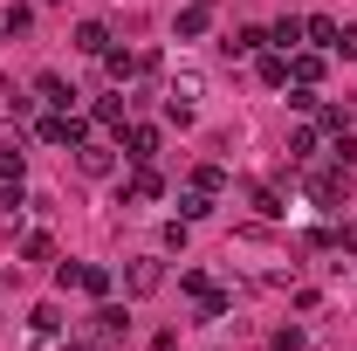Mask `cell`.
<instances>
[{"instance_id": "83f0119b", "label": "cell", "mask_w": 357, "mask_h": 351, "mask_svg": "<svg viewBox=\"0 0 357 351\" xmlns=\"http://www.w3.org/2000/svg\"><path fill=\"white\" fill-rule=\"evenodd\" d=\"M289 103H296L303 117H316V103H323V96H316V89H303V83H289Z\"/></svg>"}, {"instance_id": "8fae6325", "label": "cell", "mask_w": 357, "mask_h": 351, "mask_svg": "<svg viewBox=\"0 0 357 351\" xmlns=\"http://www.w3.org/2000/svg\"><path fill=\"white\" fill-rule=\"evenodd\" d=\"M206 21H213V0H192V7H178L172 35H178V42H199V35H206Z\"/></svg>"}, {"instance_id": "6da1fadb", "label": "cell", "mask_w": 357, "mask_h": 351, "mask_svg": "<svg viewBox=\"0 0 357 351\" xmlns=\"http://www.w3.org/2000/svg\"><path fill=\"white\" fill-rule=\"evenodd\" d=\"M165 289V262L158 255H131L124 262V296H158Z\"/></svg>"}, {"instance_id": "4fadbf2b", "label": "cell", "mask_w": 357, "mask_h": 351, "mask_svg": "<svg viewBox=\"0 0 357 351\" xmlns=\"http://www.w3.org/2000/svg\"><path fill=\"white\" fill-rule=\"evenodd\" d=\"M316 152H323V131H316V124H303V131H289V166H310Z\"/></svg>"}, {"instance_id": "44dd1931", "label": "cell", "mask_w": 357, "mask_h": 351, "mask_svg": "<svg viewBox=\"0 0 357 351\" xmlns=\"http://www.w3.org/2000/svg\"><path fill=\"white\" fill-rule=\"evenodd\" d=\"M21 262H55V234H48V227L21 234Z\"/></svg>"}, {"instance_id": "2e32d148", "label": "cell", "mask_w": 357, "mask_h": 351, "mask_svg": "<svg viewBox=\"0 0 357 351\" xmlns=\"http://www.w3.org/2000/svg\"><path fill=\"white\" fill-rule=\"evenodd\" d=\"M96 124H103V131H124V124H131V103H124V96H96Z\"/></svg>"}, {"instance_id": "5bb4252c", "label": "cell", "mask_w": 357, "mask_h": 351, "mask_svg": "<svg viewBox=\"0 0 357 351\" xmlns=\"http://www.w3.org/2000/svg\"><path fill=\"white\" fill-rule=\"evenodd\" d=\"M213 207H220V200H213V193H199V186H185V193H178V220H185V227H192V220H206Z\"/></svg>"}, {"instance_id": "ac0fdd59", "label": "cell", "mask_w": 357, "mask_h": 351, "mask_svg": "<svg viewBox=\"0 0 357 351\" xmlns=\"http://www.w3.org/2000/svg\"><path fill=\"white\" fill-rule=\"evenodd\" d=\"M316 131L344 138V131H351V103H316Z\"/></svg>"}, {"instance_id": "9c48e42d", "label": "cell", "mask_w": 357, "mask_h": 351, "mask_svg": "<svg viewBox=\"0 0 357 351\" xmlns=\"http://www.w3.org/2000/svg\"><path fill=\"white\" fill-rule=\"evenodd\" d=\"M323 62H330V55H323V48H296V55H289V83H303V89H316V83H323Z\"/></svg>"}, {"instance_id": "484cf974", "label": "cell", "mask_w": 357, "mask_h": 351, "mask_svg": "<svg viewBox=\"0 0 357 351\" xmlns=\"http://www.w3.org/2000/svg\"><path fill=\"white\" fill-rule=\"evenodd\" d=\"M227 310H234V296H227V289H206V296H199V317H213V324H220Z\"/></svg>"}, {"instance_id": "5b68a950", "label": "cell", "mask_w": 357, "mask_h": 351, "mask_svg": "<svg viewBox=\"0 0 357 351\" xmlns=\"http://www.w3.org/2000/svg\"><path fill=\"white\" fill-rule=\"evenodd\" d=\"M344 173H351V166H337V159L310 173V200H316V207H337V200H344V186H351Z\"/></svg>"}, {"instance_id": "3957f363", "label": "cell", "mask_w": 357, "mask_h": 351, "mask_svg": "<svg viewBox=\"0 0 357 351\" xmlns=\"http://www.w3.org/2000/svg\"><path fill=\"white\" fill-rule=\"evenodd\" d=\"M124 331H131V317H124V303H110V296H103V303L89 310V345H117Z\"/></svg>"}, {"instance_id": "52a82bcc", "label": "cell", "mask_w": 357, "mask_h": 351, "mask_svg": "<svg viewBox=\"0 0 357 351\" xmlns=\"http://www.w3.org/2000/svg\"><path fill=\"white\" fill-rule=\"evenodd\" d=\"M28 331H35V345H62V338H69L62 303H35V310H28Z\"/></svg>"}, {"instance_id": "ffe728a7", "label": "cell", "mask_w": 357, "mask_h": 351, "mask_svg": "<svg viewBox=\"0 0 357 351\" xmlns=\"http://www.w3.org/2000/svg\"><path fill=\"white\" fill-rule=\"evenodd\" d=\"M21 173H28V152H21V138H7V145H0V179L21 186Z\"/></svg>"}, {"instance_id": "e0dca14e", "label": "cell", "mask_w": 357, "mask_h": 351, "mask_svg": "<svg viewBox=\"0 0 357 351\" xmlns=\"http://www.w3.org/2000/svg\"><path fill=\"white\" fill-rule=\"evenodd\" d=\"M261 48H268V28H241L234 42H220V55L234 62V55H261Z\"/></svg>"}, {"instance_id": "d4e9b609", "label": "cell", "mask_w": 357, "mask_h": 351, "mask_svg": "<svg viewBox=\"0 0 357 351\" xmlns=\"http://www.w3.org/2000/svg\"><path fill=\"white\" fill-rule=\"evenodd\" d=\"M192 186H199V193H213V200H220V193H227V173H220V166H199V173H192Z\"/></svg>"}, {"instance_id": "ba28073f", "label": "cell", "mask_w": 357, "mask_h": 351, "mask_svg": "<svg viewBox=\"0 0 357 351\" xmlns=\"http://www.w3.org/2000/svg\"><path fill=\"white\" fill-rule=\"evenodd\" d=\"M268 48H282V55H296V48H310V28H303V14H282V21L268 28Z\"/></svg>"}, {"instance_id": "603a6c76", "label": "cell", "mask_w": 357, "mask_h": 351, "mask_svg": "<svg viewBox=\"0 0 357 351\" xmlns=\"http://www.w3.org/2000/svg\"><path fill=\"white\" fill-rule=\"evenodd\" d=\"M76 289H83V296H96V303H103V296H110V268H76Z\"/></svg>"}, {"instance_id": "7a4b0ae2", "label": "cell", "mask_w": 357, "mask_h": 351, "mask_svg": "<svg viewBox=\"0 0 357 351\" xmlns=\"http://www.w3.org/2000/svg\"><path fill=\"white\" fill-rule=\"evenodd\" d=\"M76 173L83 179H110L117 173V145H110V138H83V145H76Z\"/></svg>"}, {"instance_id": "cb8c5ba5", "label": "cell", "mask_w": 357, "mask_h": 351, "mask_svg": "<svg viewBox=\"0 0 357 351\" xmlns=\"http://www.w3.org/2000/svg\"><path fill=\"white\" fill-rule=\"evenodd\" d=\"M255 214H261V220H282L289 207H282V193H275V186H255Z\"/></svg>"}, {"instance_id": "7402d4cb", "label": "cell", "mask_w": 357, "mask_h": 351, "mask_svg": "<svg viewBox=\"0 0 357 351\" xmlns=\"http://www.w3.org/2000/svg\"><path fill=\"white\" fill-rule=\"evenodd\" d=\"M303 28H310V48H323V55H330V48H337V28H344V21H330V14H310Z\"/></svg>"}, {"instance_id": "277c9868", "label": "cell", "mask_w": 357, "mask_h": 351, "mask_svg": "<svg viewBox=\"0 0 357 351\" xmlns=\"http://www.w3.org/2000/svg\"><path fill=\"white\" fill-rule=\"evenodd\" d=\"M151 200H165V173H158V166H131V179H124V207H151Z\"/></svg>"}, {"instance_id": "7c38bea8", "label": "cell", "mask_w": 357, "mask_h": 351, "mask_svg": "<svg viewBox=\"0 0 357 351\" xmlns=\"http://www.w3.org/2000/svg\"><path fill=\"white\" fill-rule=\"evenodd\" d=\"M255 76H261L268 89H289V55H282V48H261V55H255Z\"/></svg>"}, {"instance_id": "4316f807", "label": "cell", "mask_w": 357, "mask_h": 351, "mask_svg": "<svg viewBox=\"0 0 357 351\" xmlns=\"http://www.w3.org/2000/svg\"><path fill=\"white\" fill-rule=\"evenodd\" d=\"M0 28H7V35H28V28H35V7H7V21H0Z\"/></svg>"}, {"instance_id": "d6986e66", "label": "cell", "mask_w": 357, "mask_h": 351, "mask_svg": "<svg viewBox=\"0 0 357 351\" xmlns=\"http://www.w3.org/2000/svg\"><path fill=\"white\" fill-rule=\"evenodd\" d=\"M103 69H110V83H131V76H144V62H137L131 48H110V55H103Z\"/></svg>"}, {"instance_id": "f1b7e54d", "label": "cell", "mask_w": 357, "mask_h": 351, "mask_svg": "<svg viewBox=\"0 0 357 351\" xmlns=\"http://www.w3.org/2000/svg\"><path fill=\"white\" fill-rule=\"evenodd\" d=\"M337 62H357V28H337V48H330Z\"/></svg>"}, {"instance_id": "30bf717a", "label": "cell", "mask_w": 357, "mask_h": 351, "mask_svg": "<svg viewBox=\"0 0 357 351\" xmlns=\"http://www.w3.org/2000/svg\"><path fill=\"white\" fill-rule=\"evenodd\" d=\"M35 103H48V110H76V89L62 83L55 69H42V76H35Z\"/></svg>"}, {"instance_id": "8992f818", "label": "cell", "mask_w": 357, "mask_h": 351, "mask_svg": "<svg viewBox=\"0 0 357 351\" xmlns=\"http://www.w3.org/2000/svg\"><path fill=\"white\" fill-rule=\"evenodd\" d=\"M117 138H124L117 152H124L131 166H151V159H158V124H124Z\"/></svg>"}, {"instance_id": "f546056e", "label": "cell", "mask_w": 357, "mask_h": 351, "mask_svg": "<svg viewBox=\"0 0 357 351\" xmlns=\"http://www.w3.org/2000/svg\"><path fill=\"white\" fill-rule=\"evenodd\" d=\"M151 351H178V338H172V331H158V338H151Z\"/></svg>"}, {"instance_id": "9a60e30c", "label": "cell", "mask_w": 357, "mask_h": 351, "mask_svg": "<svg viewBox=\"0 0 357 351\" xmlns=\"http://www.w3.org/2000/svg\"><path fill=\"white\" fill-rule=\"evenodd\" d=\"M76 48L103 62V55H110V28H103V21H83V28H76Z\"/></svg>"}]
</instances>
